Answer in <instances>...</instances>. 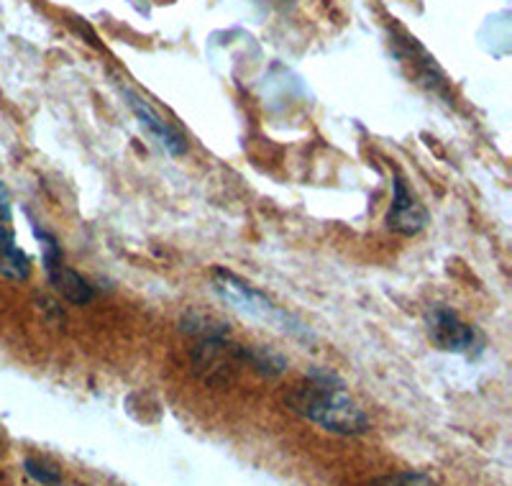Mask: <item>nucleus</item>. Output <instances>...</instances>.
<instances>
[{
	"label": "nucleus",
	"instance_id": "nucleus-12",
	"mask_svg": "<svg viewBox=\"0 0 512 486\" xmlns=\"http://www.w3.org/2000/svg\"><path fill=\"white\" fill-rule=\"evenodd\" d=\"M24 469H26V474H29L31 479H34L36 484H41V486H59V484H62V476H59V471L52 469V466H47V463L36 461V458H26Z\"/></svg>",
	"mask_w": 512,
	"mask_h": 486
},
{
	"label": "nucleus",
	"instance_id": "nucleus-5",
	"mask_svg": "<svg viewBox=\"0 0 512 486\" xmlns=\"http://www.w3.org/2000/svg\"><path fill=\"white\" fill-rule=\"evenodd\" d=\"M428 210L418 203V197L413 195L405 180L397 177L392 180V203L390 213H387V228L400 236H415L428 226Z\"/></svg>",
	"mask_w": 512,
	"mask_h": 486
},
{
	"label": "nucleus",
	"instance_id": "nucleus-6",
	"mask_svg": "<svg viewBox=\"0 0 512 486\" xmlns=\"http://www.w3.org/2000/svg\"><path fill=\"white\" fill-rule=\"evenodd\" d=\"M126 95H128V105H131V110H134V116L139 118L141 128H144L146 134L152 136V141H157V144L167 151L169 157H180V154H185L187 149L185 136H182L175 126H169V123L164 121V118L159 116L157 110L146 103L144 98L131 93Z\"/></svg>",
	"mask_w": 512,
	"mask_h": 486
},
{
	"label": "nucleus",
	"instance_id": "nucleus-7",
	"mask_svg": "<svg viewBox=\"0 0 512 486\" xmlns=\"http://www.w3.org/2000/svg\"><path fill=\"white\" fill-rule=\"evenodd\" d=\"M47 277L49 282H52L54 290H57L64 300L72 302V305H88V302H93L95 297L93 284H90L85 277H80L75 269L59 264V267L52 269Z\"/></svg>",
	"mask_w": 512,
	"mask_h": 486
},
{
	"label": "nucleus",
	"instance_id": "nucleus-10",
	"mask_svg": "<svg viewBox=\"0 0 512 486\" xmlns=\"http://www.w3.org/2000/svg\"><path fill=\"white\" fill-rule=\"evenodd\" d=\"M34 233L39 238V249H41V261H44V272H52L62 264V249H59V241L49 231L39 228V223H34Z\"/></svg>",
	"mask_w": 512,
	"mask_h": 486
},
{
	"label": "nucleus",
	"instance_id": "nucleus-11",
	"mask_svg": "<svg viewBox=\"0 0 512 486\" xmlns=\"http://www.w3.org/2000/svg\"><path fill=\"white\" fill-rule=\"evenodd\" d=\"M369 486H436L431 476H425L423 471H395V474L379 476Z\"/></svg>",
	"mask_w": 512,
	"mask_h": 486
},
{
	"label": "nucleus",
	"instance_id": "nucleus-2",
	"mask_svg": "<svg viewBox=\"0 0 512 486\" xmlns=\"http://www.w3.org/2000/svg\"><path fill=\"white\" fill-rule=\"evenodd\" d=\"M213 287H216V292L221 295V300L228 302L236 313L246 315V318L256 320V323L269 325V328L274 330H282L287 336H310L308 325H303L297 318H292L287 310L274 305L267 295L254 290L249 282L239 279L236 274L226 272V269H216V272H213Z\"/></svg>",
	"mask_w": 512,
	"mask_h": 486
},
{
	"label": "nucleus",
	"instance_id": "nucleus-13",
	"mask_svg": "<svg viewBox=\"0 0 512 486\" xmlns=\"http://www.w3.org/2000/svg\"><path fill=\"white\" fill-rule=\"evenodd\" d=\"M0 223L3 226L11 223V192H8V187L3 182H0Z\"/></svg>",
	"mask_w": 512,
	"mask_h": 486
},
{
	"label": "nucleus",
	"instance_id": "nucleus-4",
	"mask_svg": "<svg viewBox=\"0 0 512 486\" xmlns=\"http://www.w3.org/2000/svg\"><path fill=\"white\" fill-rule=\"evenodd\" d=\"M428 336L441 351L459 356H477L484 348V338L474 325L464 323L454 310L436 305L428 313Z\"/></svg>",
	"mask_w": 512,
	"mask_h": 486
},
{
	"label": "nucleus",
	"instance_id": "nucleus-9",
	"mask_svg": "<svg viewBox=\"0 0 512 486\" xmlns=\"http://www.w3.org/2000/svg\"><path fill=\"white\" fill-rule=\"evenodd\" d=\"M241 364L251 366L262 377H280L287 369V361L280 351H274L269 346H259V343H254V346H241Z\"/></svg>",
	"mask_w": 512,
	"mask_h": 486
},
{
	"label": "nucleus",
	"instance_id": "nucleus-8",
	"mask_svg": "<svg viewBox=\"0 0 512 486\" xmlns=\"http://www.w3.org/2000/svg\"><path fill=\"white\" fill-rule=\"evenodd\" d=\"M0 274L13 279V282L29 279L31 274L29 256L18 249L16 236H13V231H8V226H3V223H0Z\"/></svg>",
	"mask_w": 512,
	"mask_h": 486
},
{
	"label": "nucleus",
	"instance_id": "nucleus-3",
	"mask_svg": "<svg viewBox=\"0 0 512 486\" xmlns=\"http://www.w3.org/2000/svg\"><path fill=\"white\" fill-rule=\"evenodd\" d=\"M190 364L195 377L213 387H226L241 364V343L228 341V333L203 336L190 351Z\"/></svg>",
	"mask_w": 512,
	"mask_h": 486
},
{
	"label": "nucleus",
	"instance_id": "nucleus-1",
	"mask_svg": "<svg viewBox=\"0 0 512 486\" xmlns=\"http://www.w3.org/2000/svg\"><path fill=\"white\" fill-rule=\"evenodd\" d=\"M285 405L308 423L333 435H364L372 423L356 400L346 392L344 382L326 369H310L303 382L285 394Z\"/></svg>",
	"mask_w": 512,
	"mask_h": 486
}]
</instances>
